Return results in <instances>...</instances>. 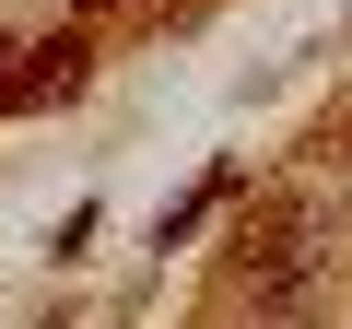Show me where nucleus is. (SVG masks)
<instances>
[{"instance_id": "nucleus-1", "label": "nucleus", "mask_w": 352, "mask_h": 329, "mask_svg": "<svg viewBox=\"0 0 352 329\" xmlns=\"http://www.w3.org/2000/svg\"><path fill=\"white\" fill-rule=\"evenodd\" d=\"M235 282H247L270 317H294V306L329 282V224H317V212H270V224H247V247H235Z\"/></svg>"}, {"instance_id": "nucleus-2", "label": "nucleus", "mask_w": 352, "mask_h": 329, "mask_svg": "<svg viewBox=\"0 0 352 329\" xmlns=\"http://www.w3.org/2000/svg\"><path fill=\"white\" fill-rule=\"evenodd\" d=\"M340 164H352V129H340Z\"/></svg>"}]
</instances>
